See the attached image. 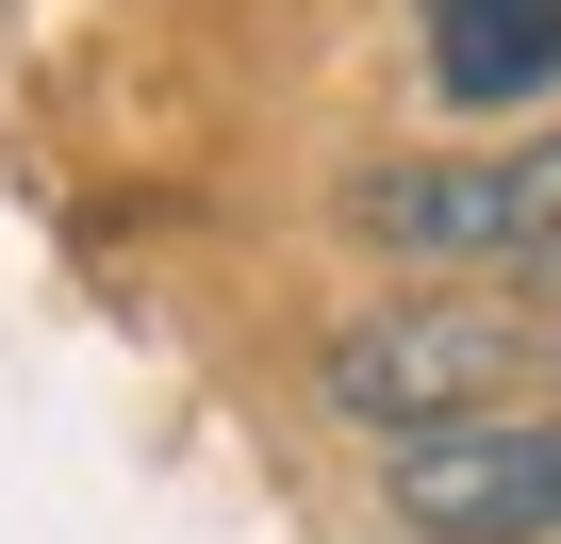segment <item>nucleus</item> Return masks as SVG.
Instances as JSON below:
<instances>
[{
    "label": "nucleus",
    "instance_id": "obj_1",
    "mask_svg": "<svg viewBox=\"0 0 561 544\" xmlns=\"http://www.w3.org/2000/svg\"><path fill=\"white\" fill-rule=\"evenodd\" d=\"M528 380H561V298H495V281H397V298L314 331V413L364 445L528 413Z\"/></svg>",
    "mask_w": 561,
    "mask_h": 544
},
{
    "label": "nucleus",
    "instance_id": "obj_2",
    "mask_svg": "<svg viewBox=\"0 0 561 544\" xmlns=\"http://www.w3.org/2000/svg\"><path fill=\"white\" fill-rule=\"evenodd\" d=\"M331 215H347V247L397 264V281H495V298H545V281H561V132L347 165Z\"/></svg>",
    "mask_w": 561,
    "mask_h": 544
},
{
    "label": "nucleus",
    "instance_id": "obj_3",
    "mask_svg": "<svg viewBox=\"0 0 561 544\" xmlns=\"http://www.w3.org/2000/svg\"><path fill=\"white\" fill-rule=\"evenodd\" d=\"M397 544H561V413H479L430 445H380Z\"/></svg>",
    "mask_w": 561,
    "mask_h": 544
},
{
    "label": "nucleus",
    "instance_id": "obj_4",
    "mask_svg": "<svg viewBox=\"0 0 561 544\" xmlns=\"http://www.w3.org/2000/svg\"><path fill=\"white\" fill-rule=\"evenodd\" d=\"M561 83V0H430V100L446 116H512Z\"/></svg>",
    "mask_w": 561,
    "mask_h": 544
},
{
    "label": "nucleus",
    "instance_id": "obj_5",
    "mask_svg": "<svg viewBox=\"0 0 561 544\" xmlns=\"http://www.w3.org/2000/svg\"><path fill=\"white\" fill-rule=\"evenodd\" d=\"M545 298H561V281H545Z\"/></svg>",
    "mask_w": 561,
    "mask_h": 544
}]
</instances>
